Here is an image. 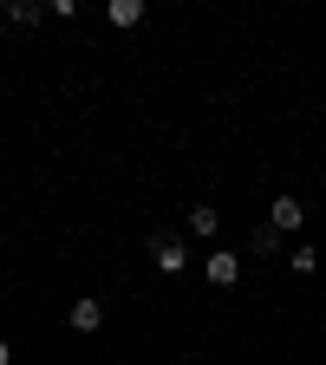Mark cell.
Listing matches in <instances>:
<instances>
[{
    "mask_svg": "<svg viewBox=\"0 0 326 365\" xmlns=\"http://www.w3.org/2000/svg\"><path fill=\"white\" fill-rule=\"evenodd\" d=\"M151 261H157V274H183V261H190V255H183L176 235H157V242H151Z\"/></svg>",
    "mask_w": 326,
    "mask_h": 365,
    "instance_id": "1",
    "label": "cell"
},
{
    "mask_svg": "<svg viewBox=\"0 0 326 365\" xmlns=\"http://www.w3.org/2000/svg\"><path fill=\"white\" fill-rule=\"evenodd\" d=\"M268 215H274V228H281V235H294V228L307 222V202H300V196H274Z\"/></svg>",
    "mask_w": 326,
    "mask_h": 365,
    "instance_id": "2",
    "label": "cell"
},
{
    "mask_svg": "<svg viewBox=\"0 0 326 365\" xmlns=\"http://www.w3.org/2000/svg\"><path fill=\"white\" fill-rule=\"evenodd\" d=\"M66 327H72V333H98V327H105V307H98V300H72Z\"/></svg>",
    "mask_w": 326,
    "mask_h": 365,
    "instance_id": "3",
    "label": "cell"
},
{
    "mask_svg": "<svg viewBox=\"0 0 326 365\" xmlns=\"http://www.w3.org/2000/svg\"><path fill=\"white\" fill-rule=\"evenodd\" d=\"M203 274H209V287H235L242 261H235V255H209V267H203Z\"/></svg>",
    "mask_w": 326,
    "mask_h": 365,
    "instance_id": "4",
    "label": "cell"
},
{
    "mask_svg": "<svg viewBox=\"0 0 326 365\" xmlns=\"http://www.w3.org/2000/svg\"><path fill=\"white\" fill-rule=\"evenodd\" d=\"M46 7H39V0H7V26H33Z\"/></svg>",
    "mask_w": 326,
    "mask_h": 365,
    "instance_id": "5",
    "label": "cell"
},
{
    "mask_svg": "<svg viewBox=\"0 0 326 365\" xmlns=\"http://www.w3.org/2000/svg\"><path fill=\"white\" fill-rule=\"evenodd\" d=\"M144 20V0H111V26H137Z\"/></svg>",
    "mask_w": 326,
    "mask_h": 365,
    "instance_id": "6",
    "label": "cell"
},
{
    "mask_svg": "<svg viewBox=\"0 0 326 365\" xmlns=\"http://www.w3.org/2000/svg\"><path fill=\"white\" fill-rule=\"evenodd\" d=\"M248 248H255V255H274V248H281V228H274V222H268V228H255Z\"/></svg>",
    "mask_w": 326,
    "mask_h": 365,
    "instance_id": "7",
    "label": "cell"
},
{
    "mask_svg": "<svg viewBox=\"0 0 326 365\" xmlns=\"http://www.w3.org/2000/svg\"><path fill=\"white\" fill-rule=\"evenodd\" d=\"M287 267H294V274H313V267H320V255H313V248H294V255H287Z\"/></svg>",
    "mask_w": 326,
    "mask_h": 365,
    "instance_id": "8",
    "label": "cell"
},
{
    "mask_svg": "<svg viewBox=\"0 0 326 365\" xmlns=\"http://www.w3.org/2000/svg\"><path fill=\"white\" fill-rule=\"evenodd\" d=\"M7 359H14V352H7V339H0V365H7Z\"/></svg>",
    "mask_w": 326,
    "mask_h": 365,
    "instance_id": "9",
    "label": "cell"
}]
</instances>
